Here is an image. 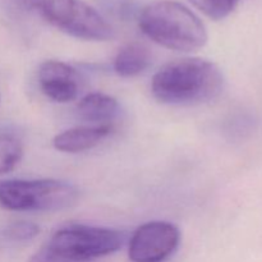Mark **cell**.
<instances>
[{
	"mask_svg": "<svg viewBox=\"0 0 262 262\" xmlns=\"http://www.w3.org/2000/svg\"><path fill=\"white\" fill-rule=\"evenodd\" d=\"M224 77L219 67L201 58L169 61L152 77L151 91L168 105H197L215 100L223 91Z\"/></svg>",
	"mask_w": 262,
	"mask_h": 262,
	"instance_id": "6da1fadb",
	"label": "cell"
},
{
	"mask_svg": "<svg viewBox=\"0 0 262 262\" xmlns=\"http://www.w3.org/2000/svg\"><path fill=\"white\" fill-rule=\"evenodd\" d=\"M138 25L148 38L176 51H196L207 42L202 20L186 5L174 0L148 4L141 12Z\"/></svg>",
	"mask_w": 262,
	"mask_h": 262,
	"instance_id": "7a4b0ae2",
	"label": "cell"
},
{
	"mask_svg": "<svg viewBox=\"0 0 262 262\" xmlns=\"http://www.w3.org/2000/svg\"><path fill=\"white\" fill-rule=\"evenodd\" d=\"M124 241V233L110 228L68 225L54 233L28 262H87L117 252Z\"/></svg>",
	"mask_w": 262,
	"mask_h": 262,
	"instance_id": "3957f363",
	"label": "cell"
},
{
	"mask_svg": "<svg viewBox=\"0 0 262 262\" xmlns=\"http://www.w3.org/2000/svg\"><path fill=\"white\" fill-rule=\"evenodd\" d=\"M67 35L87 41H107L114 31L96 9L83 0H15Z\"/></svg>",
	"mask_w": 262,
	"mask_h": 262,
	"instance_id": "277c9868",
	"label": "cell"
},
{
	"mask_svg": "<svg viewBox=\"0 0 262 262\" xmlns=\"http://www.w3.org/2000/svg\"><path fill=\"white\" fill-rule=\"evenodd\" d=\"M78 191L56 179L0 182V206L10 211H58L77 201Z\"/></svg>",
	"mask_w": 262,
	"mask_h": 262,
	"instance_id": "5b68a950",
	"label": "cell"
},
{
	"mask_svg": "<svg viewBox=\"0 0 262 262\" xmlns=\"http://www.w3.org/2000/svg\"><path fill=\"white\" fill-rule=\"evenodd\" d=\"M181 233L168 222H150L132 234L128 256L132 262H161L178 248Z\"/></svg>",
	"mask_w": 262,
	"mask_h": 262,
	"instance_id": "8992f818",
	"label": "cell"
},
{
	"mask_svg": "<svg viewBox=\"0 0 262 262\" xmlns=\"http://www.w3.org/2000/svg\"><path fill=\"white\" fill-rule=\"evenodd\" d=\"M38 86L48 99L66 104L74 101L81 90V78L76 69L60 60H46L37 72Z\"/></svg>",
	"mask_w": 262,
	"mask_h": 262,
	"instance_id": "52a82bcc",
	"label": "cell"
},
{
	"mask_svg": "<svg viewBox=\"0 0 262 262\" xmlns=\"http://www.w3.org/2000/svg\"><path fill=\"white\" fill-rule=\"evenodd\" d=\"M112 130V125H81L55 136L53 145L61 152H82L99 145Z\"/></svg>",
	"mask_w": 262,
	"mask_h": 262,
	"instance_id": "ba28073f",
	"label": "cell"
},
{
	"mask_svg": "<svg viewBox=\"0 0 262 262\" xmlns=\"http://www.w3.org/2000/svg\"><path fill=\"white\" fill-rule=\"evenodd\" d=\"M77 110L82 119L94 125H112L119 114V104L109 95L94 92L78 102Z\"/></svg>",
	"mask_w": 262,
	"mask_h": 262,
	"instance_id": "9c48e42d",
	"label": "cell"
},
{
	"mask_svg": "<svg viewBox=\"0 0 262 262\" xmlns=\"http://www.w3.org/2000/svg\"><path fill=\"white\" fill-rule=\"evenodd\" d=\"M151 64V53L145 45L128 43L118 51L114 71L120 77H135L145 72Z\"/></svg>",
	"mask_w": 262,
	"mask_h": 262,
	"instance_id": "30bf717a",
	"label": "cell"
},
{
	"mask_svg": "<svg viewBox=\"0 0 262 262\" xmlns=\"http://www.w3.org/2000/svg\"><path fill=\"white\" fill-rule=\"evenodd\" d=\"M23 156V145L19 138L9 132H0V174L14 170Z\"/></svg>",
	"mask_w": 262,
	"mask_h": 262,
	"instance_id": "8fae6325",
	"label": "cell"
},
{
	"mask_svg": "<svg viewBox=\"0 0 262 262\" xmlns=\"http://www.w3.org/2000/svg\"><path fill=\"white\" fill-rule=\"evenodd\" d=\"M189 2L207 17L219 20L228 17L237 8L241 0H189Z\"/></svg>",
	"mask_w": 262,
	"mask_h": 262,
	"instance_id": "7c38bea8",
	"label": "cell"
},
{
	"mask_svg": "<svg viewBox=\"0 0 262 262\" xmlns=\"http://www.w3.org/2000/svg\"><path fill=\"white\" fill-rule=\"evenodd\" d=\"M40 233V228L35 223L17 222L8 225L4 230V237L14 242H25L35 238Z\"/></svg>",
	"mask_w": 262,
	"mask_h": 262,
	"instance_id": "4fadbf2b",
	"label": "cell"
}]
</instances>
